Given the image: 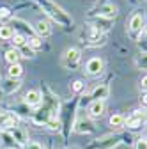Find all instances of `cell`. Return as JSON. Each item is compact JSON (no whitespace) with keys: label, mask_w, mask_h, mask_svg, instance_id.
Instances as JSON below:
<instances>
[{"label":"cell","mask_w":147,"mask_h":149,"mask_svg":"<svg viewBox=\"0 0 147 149\" xmlns=\"http://www.w3.org/2000/svg\"><path fill=\"white\" fill-rule=\"evenodd\" d=\"M12 36H14V30L11 25H0V39L2 41H11Z\"/></svg>","instance_id":"cb8c5ba5"},{"label":"cell","mask_w":147,"mask_h":149,"mask_svg":"<svg viewBox=\"0 0 147 149\" xmlns=\"http://www.w3.org/2000/svg\"><path fill=\"white\" fill-rule=\"evenodd\" d=\"M9 133L12 135V139H14V142H16L18 146H27V144H28V133L25 132L21 126H14V128H11Z\"/></svg>","instance_id":"7c38bea8"},{"label":"cell","mask_w":147,"mask_h":149,"mask_svg":"<svg viewBox=\"0 0 147 149\" xmlns=\"http://www.w3.org/2000/svg\"><path fill=\"white\" fill-rule=\"evenodd\" d=\"M138 41H140V43H145V45H147V27H145V30L142 32V36L138 37Z\"/></svg>","instance_id":"e575fe53"},{"label":"cell","mask_w":147,"mask_h":149,"mask_svg":"<svg viewBox=\"0 0 147 149\" xmlns=\"http://www.w3.org/2000/svg\"><path fill=\"white\" fill-rule=\"evenodd\" d=\"M82 61V52L78 48H67L62 55V68L66 69H76Z\"/></svg>","instance_id":"277c9868"},{"label":"cell","mask_w":147,"mask_h":149,"mask_svg":"<svg viewBox=\"0 0 147 149\" xmlns=\"http://www.w3.org/2000/svg\"><path fill=\"white\" fill-rule=\"evenodd\" d=\"M140 107L147 108V92H142V94H140Z\"/></svg>","instance_id":"1f68e13d"},{"label":"cell","mask_w":147,"mask_h":149,"mask_svg":"<svg viewBox=\"0 0 147 149\" xmlns=\"http://www.w3.org/2000/svg\"><path fill=\"white\" fill-rule=\"evenodd\" d=\"M27 45L32 50H39V48H43V39H41L39 36H32L30 39H27Z\"/></svg>","instance_id":"4316f807"},{"label":"cell","mask_w":147,"mask_h":149,"mask_svg":"<svg viewBox=\"0 0 147 149\" xmlns=\"http://www.w3.org/2000/svg\"><path fill=\"white\" fill-rule=\"evenodd\" d=\"M105 69V62L101 57H90L87 62H85V73L89 74V77H99V74L103 73Z\"/></svg>","instance_id":"8992f818"},{"label":"cell","mask_w":147,"mask_h":149,"mask_svg":"<svg viewBox=\"0 0 147 149\" xmlns=\"http://www.w3.org/2000/svg\"><path fill=\"white\" fill-rule=\"evenodd\" d=\"M75 132L76 133H92L94 132V126H92V123H90L89 119H85V117H78V121L75 123Z\"/></svg>","instance_id":"e0dca14e"},{"label":"cell","mask_w":147,"mask_h":149,"mask_svg":"<svg viewBox=\"0 0 147 149\" xmlns=\"http://www.w3.org/2000/svg\"><path fill=\"white\" fill-rule=\"evenodd\" d=\"M46 128L51 130V132H59V130L62 128V123H60V119H59L57 116H53V117L46 123Z\"/></svg>","instance_id":"484cf974"},{"label":"cell","mask_w":147,"mask_h":149,"mask_svg":"<svg viewBox=\"0 0 147 149\" xmlns=\"http://www.w3.org/2000/svg\"><path fill=\"white\" fill-rule=\"evenodd\" d=\"M20 147L9 132H0V149H16Z\"/></svg>","instance_id":"ac0fdd59"},{"label":"cell","mask_w":147,"mask_h":149,"mask_svg":"<svg viewBox=\"0 0 147 149\" xmlns=\"http://www.w3.org/2000/svg\"><path fill=\"white\" fill-rule=\"evenodd\" d=\"M21 74H23V68H21V64H20V62H18V64H11V66L7 68V77H9V78L20 80Z\"/></svg>","instance_id":"ffe728a7"},{"label":"cell","mask_w":147,"mask_h":149,"mask_svg":"<svg viewBox=\"0 0 147 149\" xmlns=\"http://www.w3.org/2000/svg\"><path fill=\"white\" fill-rule=\"evenodd\" d=\"M117 14H119V7H117L114 2H105V4H101V6L96 9V16L108 18V20H115Z\"/></svg>","instance_id":"52a82bcc"},{"label":"cell","mask_w":147,"mask_h":149,"mask_svg":"<svg viewBox=\"0 0 147 149\" xmlns=\"http://www.w3.org/2000/svg\"><path fill=\"white\" fill-rule=\"evenodd\" d=\"M140 89H142V92H147V74L142 77V80H140Z\"/></svg>","instance_id":"d6a6232c"},{"label":"cell","mask_w":147,"mask_h":149,"mask_svg":"<svg viewBox=\"0 0 147 149\" xmlns=\"http://www.w3.org/2000/svg\"><path fill=\"white\" fill-rule=\"evenodd\" d=\"M23 101H25V105H28V107H39V105L43 103V94H41L37 89H32V91H28L27 94H25Z\"/></svg>","instance_id":"5bb4252c"},{"label":"cell","mask_w":147,"mask_h":149,"mask_svg":"<svg viewBox=\"0 0 147 149\" xmlns=\"http://www.w3.org/2000/svg\"><path fill=\"white\" fill-rule=\"evenodd\" d=\"M103 37H105V34L101 30H98L96 27H92L90 23L85 27V41L89 45H99L103 41Z\"/></svg>","instance_id":"30bf717a"},{"label":"cell","mask_w":147,"mask_h":149,"mask_svg":"<svg viewBox=\"0 0 147 149\" xmlns=\"http://www.w3.org/2000/svg\"><path fill=\"white\" fill-rule=\"evenodd\" d=\"M144 30H145V14L142 11H137L128 20V34H130L131 39L138 41V37L142 36Z\"/></svg>","instance_id":"7a4b0ae2"},{"label":"cell","mask_w":147,"mask_h":149,"mask_svg":"<svg viewBox=\"0 0 147 149\" xmlns=\"http://www.w3.org/2000/svg\"><path fill=\"white\" fill-rule=\"evenodd\" d=\"M145 124H147V112H145Z\"/></svg>","instance_id":"d590c367"},{"label":"cell","mask_w":147,"mask_h":149,"mask_svg":"<svg viewBox=\"0 0 147 149\" xmlns=\"http://www.w3.org/2000/svg\"><path fill=\"white\" fill-rule=\"evenodd\" d=\"M11 43H12V46H14L16 50H20V48H23V46L27 45V37H25L21 32H14V36L11 37Z\"/></svg>","instance_id":"7402d4cb"},{"label":"cell","mask_w":147,"mask_h":149,"mask_svg":"<svg viewBox=\"0 0 147 149\" xmlns=\"http://www.w3.org/2000/svg\"><path fill=\"white\" fill-rule=\"evenodd\" d=\"M85 89V84L82 80H73L71 82V92H75V94H80V92H83Z\"/></svg>","instance_id":"f1b7e54d"},{"label":"cell","mask_w":147,"mask_h":149,"mask_svg":"<svg viewBox=\"0 0 147 149\" xmlns=\"http://www.w3.org/2000/svg\"><path fill=\"white\" fill-rule=\"evenodd\" d=\"M25 149H44V146H43L41 142H35V140H32V142H28V144L25 146Z\"/></svg>","instance_id":"f546056e"},{"label":"cell","mask_w":147,"mask_h":149,"mask_svg":"<svg viewBox=\"0 0 147 149\" xmlns=\"http://www.w3.org/2000/svg\"><path fill=\"white\" fill-rule=\"evenodd\" d=\"M124 124H126V117L122 114H112L110 116V126L112 128L121 130V128H124Z\"/></svg>","instance_id":"44dd1931"},{"label":"cell","mask_w":147,"mask_h":149,"mask_svg":"<svg viewBox=\"0 0 147 149\" xmlns=\"http://www.w3.org/2000/svg\"><path fill=\"white\" fill-rule=\"evenodd\" d=\"M34 32L43 39V37H48V36L51 34V27H50L48 22H44V20H37V22H35V27H34Z\"/></svg>","instance_id":"d6986e66"},{"label":"cell","mask_w":147,"mask_h":149,"mask_svg":"<svg viewBox=\"0 0 147 149\" xmlns=\"http://www.w3.org/2000/svg\"><path fill=\"white\" fill-rule=\"evenodd\" d=\"M108 96H110V87H108V84H99V85H96L92 89V92H90L92 101H105Z\"/></svg>","instance_id":"8fae6325"},{"label":"cell","mask_w":147,"mask_h":149,"mask_svg":"<svg viewBox=\"0 0 147 149\" xmlns=\"http://www.w3.org/2000/svg\"><path fill=\"white\" fill-rule=\"evenodd\" d=\"M135 149H147V139H138L135 144Z\"/></svg>","instance_id":"4dcf8cb0"},{"label":"cell","mask_w":147,"mask_h":149,"mask_svg":"<svg viewBox=\"0 0 147 149\" xmlns=\"http://www.w3.org/2000/svg\"><path fill=\"white\" fill-rule=\"evenodd\" d=\"M135 64H137L138 69H144V71L147 69V52H140V53L137 55Z\"/></svg>","instance_id":"d4e9b609"},{"label":"cell","mask_w":147,"mask_h":149,"mask_svg":"<svg viewBox=\"0 0 147 149\" xmlns=\"http://www.w3.org/2000/svg\"><path fill=\"white\" fill-rule=\"evenodd\" d=\"M18 52H20V57H25V59H34L35 57V50H32L28 45H25L23 48H20Z\"/></svg>","instance_id":"83f0119b"},{"label":"cell","mask_w":147,"mask_h":149,"mask_svg":"<svg viewBox=\"0 0 147 149\" xmlns=\"http://www.w3.org/2000/svg\"><path fill=\"white\" fill-rule=\"evenodd\" d=\"M51 117H53V114H51L46 107H43V108H39L37 112H34L32 121H34L35 124H39V126H46V123H48Z\"/></svg>","instance_id":"4fadbf2b"},{"label":"cell","mask_w":147,"mask_h":149,"mask_svg":"<svg viewBox=\"0 0 147 149\" xmlns=\"http://www.w3.org/2000/svg\"><path fill=\"white\" fill-rule=\"evenodd\" d=\"M128 130H131V132H138V130H142L145 126V112L142 108L135 110L131 116L126 117V124H124Z\"/></svg>","instance_id":"5b68a950"},{"label":"cell","mask_w":147,"mask_h":149,"mask_svg":"<svg viewBox=\"0 0 147 149\" xmlns=\"http://www.w3.org/2000/svg\"><path fill=\"white\" fill-rule=\"evenodd\" d=\"M39 2V6H41V9L51 18L53 22H57L60 27H64V29H69L71 25H73V18L60 7V6H57L55 2H51V0H37Z\"/></svg>","instance_id":"6da1fadb"},{"label":"cell","mask_w":147,"mask_h":149,"mask_svg":"<svg viewBox=\"0 0 147 149\" xmlns=\"http://www.w3.org/2000/svg\"><path fill=\"white\" fill-rule=\"evenodd\" d=\"M121 142H122V137L121 135L108 133V135H103V137L92 140V144L89 146V149H115Z\"/></svg>","instance_id":"3957f363"},{"label":"cell","mask_w":147,"mask_h":149,"mask_svg":"<svg viewBox=\"0 0 147 149\" xmlns=\"http://www.w3.org/2000/svg\"><path fill=\"white\" fill-rule=\"evenodd\" d=\"M20 87H21V82L20 80H14V78H9V77L0 80V92L6 94V96L14 94L16 91H20Z\"/></svg>","instance_id":"9c48e42d"},{"label":"cell","mask_w":147,"mask_h":149,"mask_svg":"<svg viewBox=\"0 0 147 149\" xmlns=\"http://www.w3.org/2000/svg\"><path fill=\"white\" fill-rule=\"evenodd\" d=\"M4 59H6V62H9V66L11 64H18V61H20V52H18L16 48H11V50L6 52Z\"/></svg>","instance_id":"603a6c76"},{"label":"cell","mask_w":147,"mask_h":149,"mask_svg":"<svg viewBox=\"0 0 147 149\" xmlns=\"http://www.w3.org/2000/svg\"><path fill=\"white\" fill-rule=\"evenodd\" d=\"M90 25H92V27H96L98 30H101V32L105 34V32H108L110 29L114 27V20H108V18L96 16V18H92V20H90Z\"/></svg>","instance_id":"9a60e30c"},{"label":"cell","mask_w":147,"mask_h":149,"mask_svg":"<svg viewBox=\"0 0 147 149\" xmlns=\"http://www.w3.org/2000/svg\"><path fill=\"white\" fill-rule=\"evenodd\" d=\"M11 16V11L7 7H0V18H9Z\"/></svg>","instance_id":"836d02e7"},{"label":"cell","mask_w":147,"mask_h":149,"mask_svg":"<svg viewBox=\"0 0 147 149\" xmlns=\"http://www.w3.org/2000/svg\"><path fill=\"white\" fill-rule=\"evenodd\" d=\"M105 114V101H90L89 103V117L99 119Z\"/></svg>","instance_id":"2e32d148"},{"label":"cell","mask_w":147,"mask_h":149,"mask_svg":"<svg viewBox=\"0 0 147 149\" xmlns=\"http://www.w3.org/2000/svg\"><path fill=\"white\" fill-rule=\"evenodd\" d=\"M20 124V117L9 112H0V132H9L11 128Z\"/></svg>","instance_id":"ba28073f"}]
</instances>
